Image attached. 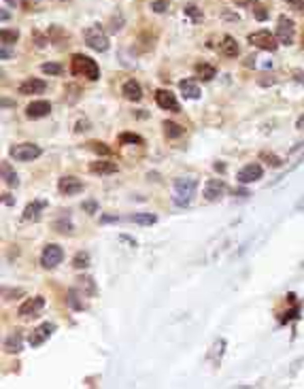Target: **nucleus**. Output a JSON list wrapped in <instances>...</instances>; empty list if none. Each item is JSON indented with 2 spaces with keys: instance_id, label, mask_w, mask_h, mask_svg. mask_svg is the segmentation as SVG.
Masks as SVG:
<instances>
[{
  "instance_id": "f257e3e1",
  "label": "nucleus",
  "mask_w": 304,
  "mask_h": 389,
  "mask_svg": "<svg viewBox=\"0 0 304 389\" xmlns=\"http://www.w3.org/2000/svg\"><path fill=\"white\" fill-rule=\"evenodd\" d=\"M70 73L77 75V77H87L89 81H96L100 77V68L91 58L83 53H75L73 60H70Z\"/></svg>"
},
{
  "instance_id": "f03ea898",
  "label": "nucleus",
  "mask_w": 304,
  "mask_h": 389,
  "mask_svg": "<svg viewBox=\"0 0 304 389\" xmlns=\"http://www.w3.org/2000/svg\"><path fill=\"white\" fill-rule=\"evenodd\" d=\"M196 189H198V181L194 176H181V179H176L174 181V204L187 207L194 200Z\"/></svg>"
},
{
  "instance_id": "7ed1b4c3",
  "label": "nucleus",
  "mask_w": 304,
  "mask_h": 389,
  "mask_svg": "<svg viewBox=\"0 0 304 389\" xmlns=\"http://www.w3.org/2000/svg\"><path fill=\"white\" fill-rule=\"evenodd\" d=\"M83 39H86V43L89 49H94V51H107L109 49V37L104 34V30L100 26H89L83 30Z\"/></svg>"
},
{
  "instance_id": "20e7f679",
  "label": "nucleus",
  "mask_w": 304,
  "mask_h": 389,
  "mask_svg": "<svg viewBox=\"0 0 304 389\" xmlns=\"http://www.w3.org/2000/svg\"><path fill=\"white\" fill-rule=\"evenodd\" d=\"M41 153H43V149L34 143H19L9 149V155L15 162H32V160H37Z\"/></svg>"
},
{
  "instance_id": "39448f33",
  "label": "nucleus",
  "mask_w": 304,
  "mask_h": 389,
  "mask_svg": "<svg viewBox=\"0 0 304 389\" xmlns=\"http://www.w3.org/2000/svg\"><path fill=\"white\" fill-rule=\"evenodd\" d=\"M249 43H251L253 47L261 49V51H277V47H279V41H277V37H274L270 30L251 32V34H249Z\"/></svg>"
},
{
  "instance_id": "423d86ee",
  "label": "nucleus",
  "mask_w": 304,
  "mask_h": 389,
  "mask_svg": "<svg viewBox=\"0 0 304 389\" xmlns=\"http://www.w3.org/2000/svg\"><path fill=\"white\" fill-rule=\"evenodd\" d=\"M62 259H64V251H62L60 245H47L43 253H41V264H43V268H47V270H51V268L62 264Z\"/></svg>"
},
{
  "instance_id": "0eeeda50",
  "label": "nucleus",
  "mask_w": 304,
  "mask_h": 389,
  "mask_svg": "<svg viewBox=\"0 0 304 389\" xmlns=\"http://www.w3.org/2000/svg\"><path fill=\"white\" fill-rule=\"evenodd\" d=\"M277 41L281 45H292L294 43V37H296V26H294V22L289 17H285V15H281L279 17V26H277Z\"/></svg>"
},
{
  "instance_id": "6e6552de",
  "label": "nucleus",
  "mask_w": 304,
  "mask_h": 389,
  "mask_svg": "<svg viewBox=\"0 0 304 389\" xmlns=\"http://www.w3.org/2000/svg\"><path fill=\"white\" fill-rule=\"evenodd\" d=\"M45 308V298L43 296H34V298H28L22 306H19V315L24 319H30V317H39V313Z\"/></svg>"
},
{
  "instance_id": "1a4fd4ad",
  "label": "nucleus",
  "mask_w": 304,
  "mask_h": 389,
  "mask_svg": "<svg viewBox=\"0 0 304 389\" xmlns=\"http://www.w3.org/2000/svg\"><path fill=\"white\" fill-rule=\"evenodd\" d=\"M261 174H264V171H261L260 164H247V166H243V168L238 171L236 179L247 185V183H256V181H260Z\"/></svg>"
},
{
  "instance_id": "9d476101",
  "label": "nucleus",
  "mask_w": 304,
  "mask_h": 389,
  "mask_svg": "<svg viewBox=\"0 0 304 389\" xmlns=\"http://www.w3.org/2000/svg\"><path fill=\"white\" fill-rule=\"evenodd\" d=\"M51 113V104L47 100H34L26 107V117L28 119H43Z\"/></svg>"
},
{
  "instance_id": "9b49d317",
  "label": "nucleus",
  "mask_w": 304,
  "mask_h": 389,
  "mask_svg": "<svg viewBox=\"0 0 304 389\" xmlns=\"http://www.w3.org/2000/svg\"><path fill=\"white\" fill-rule=\"evenodd\" d=\"M58 189L64 196H77L83 192V183L77 179V176H62L58 183Z\"/></svg>"
},
{
  "instance_id": "f8f14e48",
  "label": "nucleus",
  "mask_w": 304,
  "mask_h": 389,
  "mask_svg": "<svg viewBox=\"0 0 304 389\" xmlns=\"http://www.w3.org/2000/svg\"><path fill=\"white\" fill-rule=\"evenodd\" d=\"M155 102H158V107L164 109V111H179V102H176L173 91H168V89L155 91Z\"/></svg>"
},
{
  "instance_id": "ddd939ff",
  "label": "nucleus",
  "mask_w": 304,
  "mask_h": 389,
  "mask_svg": "<svg viewBox=\"0 0 304 389\" xmlns=\"http://www.w3.org/2000/svg\"><path fill=\"white\" fill-rule=\"evenodd\" d=\"M225 194V185H223V181H219V179H211V181H207V185H204V198H207L209 202H215V200H219Z\"/></svg>"
},
{
  "instance_id": "4468645a",
  "label": "nucleus",
  "mask_w": 304,
  "mask_h": 389,
  "mask_svg": "<svg viewBox=\"0 0 304 389\" xmlns=\"http://www.w3.org/2000/svg\"><path fill=\"white\" fill-rule=\"evenodd\" d=\"M53 330H55V325H53V323H43V325H39V328L30 334V345H32V346L43 345V343L47 341V338L53 334Z\"/></svg>"
},
{
  "instance_id": "2eb2a0df",
  "label": "nucleus",
  "mask_w": 304,
  "mask_h": 389,
  "mask_svg": "<svg viewBox=\"0 0 304 389\" xmlns=\"http://www.w3.org/2000/svg\"><path fill=\"white\" fill-rule=\"evenodd\" d=\"M47 87V83L43 79H26L19 86V94L22 96H32V94H43Z\"/></svg>"
},
{
  "instance_id": "dca6fc26",
  "label": "nucleus",
  "mask_w": 304,
  "mask_h": 389,
  "mask_svg": "<svg viewBox=\"0 0 304 389\" xmlns=\"http://www.w3.org/2000/svg\"><path fill=\"white\" fill-rule=\"evenodd\" d=\"M122 91H124V96L128 98V100H132V102H138L140 98H143V89H140V83L134 81V79L126 81L124 87H122Z\"/></svg>"
},
{
  "instance_id": "f3484780",
  "label": "nucleus",
  "mask_w": 304,
  "mask_h": 389,
  "mask_svg": "<svg viewBox=\"0 0 304 389\" xmlns=\"http://www.w3.org/2000/svg\"><path fill=\"white\" fill-rule=\"evenodd\" d=\"M117 171H119V166L115 164V162L98 160V162H91L89 164V173H94V174H113Z\"/></svg>"
},
{
  "instance_id": "a211bd4d",
  "label": "nucleus",
  "mask_w": 304,
  "mask_h": 389,
  "mask_svg": "<svg viewBox=\"0 0 304 389\" xmlns=\"http://www.w3.org/2000/svg\"><path fill=\"white\" fill-rule=\"evenodd\" d=\"M24 349V334L19 330H15L13 334L4 341V351L6 353H19Z\"/></svg>"
},
{
  "instance_id": "6ab92c4d",
  "label": "nucleus",
  "mask_w": 304,
  "mask_h": 389,
  "mask_svg": "<svg viewBox=\"0 0 304 389\" xmlns=\"http://www.w3.org/2000/svg\"><path fill=\"white\" fill-rule=\"evenodd\" d=\"M219 49H221V53L225 58H236L238 55V43L234 37H230V34H225L221 39V43H219Z\"/></svg>"
},
{
  "instance_id": "aec40b11",
  "label": "nucleus",
  "mask_w": 304,
  "mask_h": 389,
  "mask_svg": "<svg viewBox=\"0 0 304 389\" xmlns=\"http://www.w3.org/2000/svg\"><path fill=\"white\" fill-rule=\"evenodd\" d=\"M45 207H47L45 200H37L32 204H28V207L24 209V219L26 221H37V219L41 217V211H43Z\"/></svg>"
},
{
  "instance_id": "412c9836",
  "label": "nucleus",
  "mask_w": 304,
  "mask_h": 389,
  "mask_svg": "<svg viewBox=\"0 0 304 389\" xmlns=\"http://www.w3.org/2000/svg\"><path fill=\"white\" fill-rule=\"evenodd\" d=\"M179 89L183 91V96H185V98H192V100L200 98V87H198L194 81H189V79L181 81V83H179Z\"/></svg>"
},
{
  "instance_id": "4be33fe9",
  "label": "nucleus",
  "mask_w": 304,
  "mask_h": 389,
  "mask_svg": "<svg viewBox=\"0 0 304 389\" xmlns=\"http://www.w3.org/2000/svg\"><path fill=\"white\" fill-rule=\"evenodd\" d=\"M2 179H4V183H6L9 187H17V185H19L17 173H13V171H11L9 162H2Z\"/></svg>"
},
{
  "instance_id": "5701e85b",
  "label": "nucleus",
  "mask_w": 304,
  "mask_h": 389,
  "mask_svg": "<svg viewBox=\"0 0 304 389\" xmlns=\"http://www.w3.org/2000/svg\"><path fill=\"white\" fill-rule=\"evenodd\" d=\"M196 75L200 77L202 81H211L213 77L217 75V70H215V66H211V64H196Z\"/></svg>"
},
{
  "instance_id": "b1692460",
  "label": "nucleus",
  "mask_w": 304,
  "mask_h": 389,
  "mask_svg": "<svg viewBox=\"0 0 304 389\" xmlns=\"http://www.w3.org/2000/svg\"><path fill=\"white\" fill-rule=\"evenodd\" d=\"M183 132H185V128H181L179 124L164 122V134H166L168 138H179V136H183Z\"/></svg>"
},
{
  "instance_id": "393cba45",
  "label": "nucleus",
  "mask_w": 304,
  "mask_h": 389,
  "mask_svg": "<svg viewBox=\"0 0 304 389\" xmlns=\"http://www.w3.org/2000/svg\"><path fill=\"white\" fill-rule=\"evenodd\" d=\"M17 39H19L17 30H9V28H2V30H0V43L2 45H13Z\"/></svg>"
},
{
  "instance_id": "a878e982",
  "label": "nucleus",
  "mask_w": 304,
  "mask_h": 389,
  "mask_svg": "<svg viewBox=\"0 0 304 389\" xmlns=\"http://www.w3.org/2000/svg\"><path fill=\"white\" fill-rule=\"evenodd\" d=\"M130 219L134 223H138V225H151V223L158 221V217L151 215V213H136V215H132Z\"/></svg>"
},
{
  "instance_id": "bb28decb",
  "label": "nucleus",
  "mask_w": 304,
  "mask_h": 389,
  "mask_svg": "<svg viewBox=\"0 0 304 389\" xmlns=\"http://www.w3.org/2000/svg\"><path fill=\"white\" fill-rule=\"evenodd\" d=\"M183 11H185V15L189 17V19H192V22H202V19H204V15H202V11L200 9H198V6L196 4H185V9H183Z\"/></svg>"
},
{
  "instance_id": "cd10ccee",
  "label": "nucleus",
  "mask_w": 304,
  "mask_h": 389,
  "mask_svg": "<svg viewBox=\"0 0 304 389\" xmlns=\"http://www.w3.org/2000/svg\"><path fill=\"white\" fill-rule=\"evenodd\" d=\"M73 266L77 268V270H81V268H87V266H89V253L79 251V253H77V256L73 258Z\"/></svg>"
},
{
  "instance_id": "c85d7f7f",
  "label": "nucleus",
  "mask_w": 304,
  "mask_h": 389,
  "mask_svg": "<svg viewBox=\"0 0 304 389\" xmlns=\"http://www.w3.org/2000/svg\"><path fill=\"white\" fill-rule=\"evenodd\" d=\"M119 143H124V145H143V138H140L138 134H134V132H124L122 136H119Z\"/></svg>"
},
{
  "instance_id": "c756f323",
  "label": "nucleus",
  "mask_w": 304,
  "mask_h": 389,
  "mask_svg": "<svg viewBox=\"0 0 304 389\" xmlns=\"http://www.w3.org/2000/svg\"><path fill=\"white\" fill-rule=\"evenodd\" d=\"M66 302H68V306H73L75 310H81L83 308V302H79V294H77V289H70Z\"/></svg>"
},
{
  "instance_id": "7c9ffc66",
  "label": "nucleus",
  "mask_w": 304,
  "mask_h": 389,
  "mask_svg": "<svg viewBox=\"0 0 304 389\" xmlns=\"http://www.w3.org/2000/svg\"><path fill=\"white\" fill-rule=\"evenodd\" d=\"M87 145H89V149L94 153H98V155H111V149L104 143H96L94 140V143H87Z\"/></svg>"
},
{
  "instance_id": "2f4dec72",
  "label": "nucleus",
  "mask_w": 304,
  "mask_h": 389,
  "mask_svg": "<svg viewBox=\"0 0 304 389\" xmlns=\"http://www.w3.org/2000/svg\"><path fill=\"white\" fill-rule=\"evenodd\" d=\"M45 75H62V66L60 64H53V62H47V64L41 66Z\"/></svg>"
},
{
  "instance_id": "473e14b6",
  "label": "nucleus",
  "mask_w": 304,
  "mask_h": 389,
  "mask_svg": "<svg viewBox=\"0 0 304 389\" xmlns=\"http://www.w3.org/2000/svg\"><path fill=\"white\" fill-rule=\"evenodd\" d=\"M79 285H81V292H83V289H87V294H89V296H94V294H96V285H94V281H91L89 277L79 279Z\"/></svg>"
},
{
  "instance_id": "72a5a7b5",
  "label": "nucleus",
  "mask_w": 304,
  "mask_h": 389,
  "mask_svg": "<svg viewBox=\"0 0 304 389\" xmlns=\"http://www.w3.org/2000/svg\"><path fill=\"white\" fill-rule=\"evenodd\" d=\"M261 160H266V164H270L272 168H279L283 162L277 158V155H272V153H261Z\"/></svg>"
},
{
  "instance_id": "f704fd0d",
  "label": "nucleus",
  "mask_w": 304,
  "mask_h": 389,
  "mask_svg": "<svg viewBox=\"0 0 304 389\" xmlns=\"http://www.w3.org/2000/svg\"><path fill=\"white\" fill-rule=\"evenodd\" d=\"M151 9H153L155 13H164V11L168 9V0H153V2H151Z\"/></svg>"
},
{
  "instance_id": "c9c22d12",
  "label": "nucleus",
  "mask_w": 304,
  "mask_h": 389,
  "mask_svg": "<svg viewBox=\"0 0 304 389\" xmlns=\"http://www.w3.org/2000/svg\"><path fill=\"white\" fill-rule=\"evenodd\" d=\"M251 6H256V9H253V13H256V17L260 19V22H264V19L268 17V15H266V11H264V6H260L258 2H251Z\"/></svg>"
},
{
  "instance_id": "e433bc0d",
  "label": "nucleus",
  "mask_w": 304,
  "mask_h": 389,
  "mask_svg": "<svg viewBox=\"0 0 304 389\" xmlns=\"http://www.w3.org/2000/svg\"><path fill=\"white\" fill-rule=\"evenodd\" d=\"M285 2L292 6L294 11H298V13H304V0H285Z\"/></svg>"
},
{
  "instance_id": "4c0bfd02",
  "label": "nucleus",
  "mask_w": 304,
  "mask_h": 389,
  "mask_svg": "<svg viewBox=\"0 0 304 389\" xmlns=\"http://www.w3.org/2000/svg\"><path fill=\"white\" fill-rule=\"evenodd\" d=\"M15 296H24V289H15V292H9V289H4V300H13Z\"/></svg>"
},
{
  "instance_id": "58836bf2",
  "label": "nucleus",
  "mask_w": 304,
  "mask_h": 389,
  "mask_svg": "<svg viewBox=\"0 0 304 389\" xmlns=\"http://www.w3.org/2000/svg\"><path fill=\"white\" fill-rule=\"evenodd\" d=\"M0 58H2V60H9L11 58V51L6 49V45H0Z\"/></svg>"
},
{
  "instance_id": "ea45409f",
  "label": "nucleus",
  "mask_w": 304,
  "mask_h": 389,
  "mask_svg": "<svg viewBox=\"0 0 304 389\" xmlns=\"http://www.w3.org/2000/svg\"><path fill=\"white\" fill-rule=\"evenodd\" d=\"M55 228H58V232H70V228H73V225H70V223H62V221H58V223H55Z\"/></svg>"
},
{
  "instance_id": "a19ab883",
  "label": "nucleus",
  "mask_w": 304,
  "mask_h": 389,
  "mask_svg": "<svg viewBox=\"0 0 304 389\" xmlns=\"http://www.w3.org/2000/svg\"><path fill=\"white\" fill-rule=\"evenodd\" d=\"M34 39H37V47H45V43H47V41H45L43 37H41L39 32H34Z\"/></svg>"
},
{
  "instance_id": "79ce46f5",
  "label": "nucleus",
  "mask_w": 304,
  "mask_h": 389,
  "mask_svg": "<svg viewBox=\"0 0 304 389\" xmlns=\"http://www.w3.org/2000/svg\"><path fill=\"white\" fill-rule=\"evenodd\" d=\"M83 209L89 211V213H96V202H86V204H83Z\"/></svg>"
},
{
  "instance_id": "37998d69",
  "label": "nucleus",
  "mask_w": 304,
  "mask_h": 389,
  "mask_svg": "<svg viewBox=\"0 0 304 389\" xmlns=\"http://www.w3.org/2000/svg\"><path fill=\"white\" fill-rule=\"evenodd\" d=\"M2 202H4V204H15V200H13V198H11L9 194H4V196H2Z\"/></svg>"
},
{
  "instance_id": "c03bdc74",
  "label": "nucleus",
  "mask_w": 304,
  "mask_h": 389,
  "mask_svg": "<svg viewBox=\"0 0 304 389\" xmlns=\"http://www.w3.org/2000/svg\"><path fill=\"white\" fill-rule=\"evenodd\" d=\"M296 128H298V130H302L304 132V115L298 119V122H296Z\"/></svg>"
},
{
  "instance_id": "a18cd8bd",
  "label": "nucleus",
  "mask_w": 304,
  "mask_h": 389,
  "mask_svg": "<svg viewBox=\"0 0 304 389\" xmlns=\"http://www.w3.org/2000/svg\"><path fill=\"white\" fill-rule=\"evenodd\" d=\"M102 221L107 223V221H117V215H107V217H102Z\"/></svg>"
},
{
  "instance_id": "49530a36",
  "label": "nucleus",
  "mask_w": 304,
  "mask_h": 389,
  "mask_svg": "<svg viewBox=\"0 0 304 389\" xmlns=\"http://www.w3.org/2000/svg\"><path fill=\"white\" fill-rule=\"evenodd\" d=\"M296 79H298V81H300V83H304V77H302V75H300V73H296Z\"/></svg>"
},
{
  "instance_id": "de8ad7c7",
  "label": "nucleus",
  "mask_w": 304,
  "mask_h": 389,
  "mask_svg": "<svg viewBox=\"0 0 304 389\" xmlns=\"http://www.w3.org/2000/svg\"><path fill=\"white\" fill-rule=\"evenodd\" d=\"M6 2L13 4V6H17V4H19V0H6Z\"/></svg>"
},
{
  "instance_id": "09e8293b",
  "label": "nucleus",
  "mask_w": 304,
  "mask_h": 389,
  "mask_svg": "<svg viewBox=\"0 0 304 389\" xmlns=\"http://www.w3.org/2000/svg\"><path fill=\"white\" fill-rule=\"evenodd\" d=\"M238 4H247V2H253V0H236Z\"/></svg>"
}]
</instances>
